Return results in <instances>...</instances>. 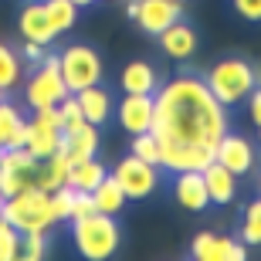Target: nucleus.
<instances>
[{
  "instance_id": "23",
  "label": "nucleus",
  "mask_w": 261,
  "mask_h": 261,
  "mask_svg": "<svg viewBox=\"0 0 261 261\" xmlns=\"http://www.w3.org/2000/svg\"><path fill=\"white\" fill-rule=\"evenodd\" d=\"M71 95L78 98V106H82V112H85V119L92 126H102V122L112 116V95L102 88V82L82 88V92H71Z\"/></svg>"
},
{
  "instance_id": "11",
  "label": "nucleus",
  "mask_w": 261,
  "mask_h": 261,
  "mask_svg": "<svg viewBox=\"0 0 261 261\" xmlns=\"http://www.w3.org/2000/svg\"><path fill=\"white\" fill-rule=\"evenodd\" d=\"M34 173H38V160L24 146L20 149H0V194L4 197H14L34 187Z\"/></svg>"
},
{
  "instance_id": "15",
  "label": "nucleus",
  "mask_w": 261,
  "mask_h": 261,
  "mask_svg": "<svg viewBox=\"0 0 261 261\" xmlns=\"http://www.w3.org/2000/svg\"><path fill=\"white\" fill-rule=\"evenodd\" d=\"M17 31L24 34V41H38V44H51V41L58 38V31H55V24H51V17H48V10H44L41 0H31V4L20 7Z\"/></svg>"
},
{
  "instance_id": "28",
  "label": "nucleus",
  "mask_w": 261,
  "mask_h": 261,
  "mask_svg": "<svg viewBox=\"0 0 261 261\" xmlns=\"http://www.w3.org/2000/svg\"><path fill=\"white\" fill-rule=\"evenodd\" d=\"M241 241L248 244V248H261V200H251L248 207H244Z\"/></svg>"
},
{
  "instance_id": "40",
  "label": "nucleus",
  "mask_w": 261,
  "mask_h": 261,
  "mask_svg": "<svg viewBox=\"0 0 261 261\" xmlns=\"http://www.w3.org/2000/svg\"><path fill=\"white\" fill-rule=\"evenodd\" d=\"M258 85H261V71H258Z\"/></svg>"
},
{
  "instance_id": "18",
  "label": "nucleus",
  "mask_w": 261,
  "mask_h": 261,
  "mask_svg": "<svg viewBox=\"0 0 261 261\" xmlns=\"http://www.w3.org/2000/svg\"><path fill=\"white\" fill-rule=\"evenodd\" d=\"M98 143H102L98 126H92V122H82L78 129H68V133H61L58 153H65L68 160L75 163V160H88V156H95V153H98Z\"/></svg>"
},
{
  "instance_id": "42",
  "label": "nucleus",
  "mask_w": 261,
  "mask_h": 261,
  "mask_svg": "<svg viewBox=\"0 0 261 261\" xmlns=\"http://www.w3.org/2000/svg\"><path fill=\"white\" fill-rule=\"evenodd\" d=\"M0 98H4V92H0Z\"/></svg>"
},
{
  "instance_id": "32",
  "label": "nucleus",
  "mask_w": 261,
  "mask_h": 261,
  "mask_svg": "<svg viewBox=\"0 0 261 261\" xmlns=\"http://www.w3.org/2000/svg\"><path fill=\"white\" fill-rule=\"evenodd\" d=\"M58 119H61V133H68V129H78L82 122H88L75 95H65V98L58 102Z\"/></svg>"
},
{
  "instance_id": "36",
  "label": "nucleus",
  "mask_w": 261,
  "mask_h": 261,
  "mask_svg": "<svg viewBox=\"0 0 261 261\" xmlns=\"http://www.w3.org/2000/svg\"><path fill=\"white\" fill-rule=\"evenodd\" d=\"M20 58L31 61V65H41V61L48 58V44H38V41H24V48H20Z\"/></svg>"
},
{
  "instance_id": "37",
  "label": "nucleus",
  "mask_w": 261,
  "mask_h": 261,
  "mask_svg": "<svg viewBox=\"0 0 261 261\" xmlns=\"http://www.w3.org/2000/svg\"><path fill=\"white\" fill-rule=\"evenodd\" d=\"M244 102H248V112H251V122H254V126L261 129V85H254V88H251V95L244 98Z\"/></svg>"
},
{
  "instance_id": "7",
  "label": "nucleus",
  "mask_w": 261,
  "mask_h": 261,
  "mask_svg": "<svg viewBox=\"0 0 261 261\" xmlns=\"http://www.w3.org/2000/svg\"><path fill=\"white\" fill-rule=\"evenodd\" d=\"M112 176L119 180V187H122V194L129 200H146V197H153L160 190V166L146 163V160H139L133 153L119 160Z\"/></svg>"
},
{
  "instance_id": "34",
  "label": "nucleus",
  "mask_w": 261,
  "mask_h": 261,
  "mask_svg": "<svg viewBox=\"0 0 261 261\" xmlns=\"http://www.w3.org/2000/svg\"><path fill=\"white\" fill-rule=\"evenodd\" d=\"M88 214H95V203H92V194H82L75 190V200H71V221H82Z\"/></svg>"
},
{
  "instance_id": "21",
  "label": "nucleus",
  "mask_w": 261,
  "mask_h": 261,
  "mask_svg": "<svg viewBox=\"0 0 261 261\" xmlns=\"http://www.w3.org/2000/svg\"><path fill=\"white\" fill-rule=\"evenodd\" d=\"M106 176H109V170H106V163H102L98 156L75 160L71 170H68V187H71V190H82V194H92Z\"/></svg>"
},
{
  "instance_id": "19",
  "label": "nucleus",
  "mask_w": 261,
  "mask_h": 261,
  "mask_svg": "<svg viewBox=\"0 0 261 261\" xmlns=\"http://www.w3.org/2000/svg\"><path fill=\"white\" fill-rule=\"evenodd\" d=\"M119 85H122L126 95H156L160 75H156V68L149 61H129L122 68V75H119Z\"/></svg>"
},
{
  "instance_id": "8",
  "label": "nucleus",
  "mask_w": 261,
  "mask_h": 261,
  "mask_svg": "<svg viewBox=\"0 0 261 261\" xmlns=\"http://www.w3.org/2000/svg\"><path fill=\"white\" fill-rule=\"evenodd\" d=\"M126 14L143 34L160 38L173 20L184 17V4H180V0H129Z\"/></svg>"
},
{
  "instance_id": "43",
  "label": "nucleus",
  "mask_w": 261,
  "mask_h": 261,
  "mask_svg": "<svg viewBox=\"0 0 261 261\" xmlns=\"http://www.w3.org/2000/svg\"><path fill=\"white\" fill-rule=\"evenodd\" d=\"M258 136H261V129H258Z\"/></svg>"
},
{
  "instance_id": "39",
  "label": "nucleus",
  "mask_w": 261,
  "mask_h": 261,
  "mask_svg": "<svg viewBox=\"0 0 261 261\" xmlns=\"http://www.w3.org/2000/svg\"><path fill=\"white\" fill-rule=\"evenodd\" d=\"M4 203H7V197L0 194V217H4Z\"/></svg>"
},
{
  "instance_id": "35",
  "label": "nucleus",
  "mask_w": 261,
  "mask_h": 261,
  "mask_svg": "<svg viewBox=\"0 0 261 261\" xmlns=\"http://www.w3.org/2000/svg\"><path fill=\"white\" fill-rule=\"evenodd\" d=\"M234 10H238V17L251 20V24H258L261 20V0H231Z\"/></svg>"
},
{
  "instance_id": "1",
  "label": "nucleus",
  "mask_w": 261,
  "mask_h": 261,
  "mask_svg": "<svg viewBox=\"0 0 261 261\" xmlns=\"http://www.w3.org/2000/svg\"><path fill=\"white\" fill-rule=\"evenodd\" d=\"M156 119L153 133L160 139H184L197 146H217L231 122H227V106H221L207 82L197 75H180L173 82L156 88Z\"/></svg>"
},
{
  "instance_id": "12",
  "label": "nucleus",
  "mask_w": 261,
  "mask_h": 261,
  "mask_svg": "<svg viewBox=\"0 0 261 261\" xmlns=\"http://www.w3.org/2000/svg\"><path fill=\"white\" fill-rule=\"evenodd\" d=\"M254 160H258V153H254L251 139H244L241 133H231V129H227V133L217 139V146H214V163L227 166L234 176L251 173Z\"/></svg>"
},
{
  "instance_id": "38",
  "label": "nucleus",
  "mask_w": 261,
  "mask_h": 261,
  "mask_svg": "<svg viewBox=\"0 0 261 261\" xmlns=\"http://www.w3.org/2000/svg\"><path fill=\"white\" fill-rule=\"evenodd\" d=\"M71 4H78V7H92L95 0H71Z\"/></svg>"
},
{
  "instance_id": "17",
  "label": "nucleus",
  "mask_w": 261,
  "mask_h": 261,
  "mask_svg": "<svg viewBox=\"0 0 261 261\" xmlns=\"http://www.w3.org/2000/svg\"><path fill=\"white\" fill-rule=\"evenodd\" d=\"M173 194L176 203L190 214H200L211 207V194H207V184H203V173L197 170H187V173H176V184H173Z\"/></svg>"
},
{
  "instance_id": "6",
  "label": "nucleus",
  "mask_w": 261,
  "mask_h": 261,
  "mask_svg": "<svg viewBox=\"0 0 261 261\" xmlns=\"http://www.w3.org/2000/svg\"><path fill=\"white\" fill-rule=\"evenodd\" d=\"M61 65V78H65L68 92H82L88 85H98L102 82V58L92 44H68L65 51L58 55Z\"/></svg>"
},
{
  "instance_id": "24",
  "label": "nucleus",
  "mask_w": 261,
  "mask_h": 261,
  "mask_svg": "<svg viewBox=\"0 0 261 261\" xmlns=\"http://www.w3.org/2000/svg\"><path fill=\"white\" fill-rule=\"evenodd\" d=\"M68 170H71V160L65 153H55L48 160H38V173H34V187L41 190H58V187L68 184Z\"/></svg>"
},
{
  "instance_id": "9",
  "label": "nucleus",
  "mask_w": 261,
  "mask_h": 261,
  "mask_svg": "<svg viewBox=\"0 0 261 261\" xmlns=\"http://www.w3.org/2000/svg\"><path fill=\"white\" fill-rule=\"evenodd\" d=\"M61 146V119H58V106L55 109H38L34 119L28 122V136H24V149L34 160H48L58 153Z\"/></svg>"
},
{
  "instance_id": "27",
  "label": "nucleus",
  "mask_w": 261,
  "mask_h": 261,
  "mask_svg": "<svg viewBox=\"0 0 261 261\" xmlns=\"http://www.w3.org/2000/svg\"><path fill=\"white\" fill-rule=\"evenodd\" d=\"M41 4H44L58 34H65V31H71L78 24V4H71V0H41Z\"/></svg>"
},
{
  "instance_id": "22",
  "label": "nucleus",
  "mask_w": 261,
  "mask_h": 261,
  "mask_svg": "<svg viewBox=\"0 0 261 261\" xmlns=\"http://www.w3.org/2000/svg\"><path fill=\"white\" fill-rule=\"evenodd\" d=\"M203 184H207V194H211V203H234L238 197V176L221 163H211L203 170Z\"/></svg>"
},
{
  "instance_id": "33",
  "label": "nucleus",
  "mask_w": 261,
  "mask_h": 261,
  "mask_svg": "<svg viewBox=\"0 0 261 261\" xmlns=\"http://www.w3.org/2000/svg\"><path fill=\"white\" fill-rule=\"evenodd\" d=\"M71 200H75V190L71 187H58V190H51V211H55V221H71Z\"/></svg>"
},
{
  "instance_id": "3",
  "label": "nucleus",
  "mask_w": 261,
  "mask_h": 261,
  "mask_svg": "<svg viewBox=\"0 0 261 261\" xmlns=\"http://www.w3.org/2000/svg\"><path fill=\"white\" fill-rule=\"evenodd\" d=\"M207 88L214 92V98L221 102V106H241L244 98L251 95V88L258 85V71L244 58H224L207 71Z\"/></svg>"
},
{
  "instance_id": "41",
  "label": "nucleus",
  "mask_w": 261,
  "mask_h": 261,
  "mask_svg": "<svg viewBox=\"0 0 261 261\" xmlns=\"http://www.w3.org/2000/svg\"><path fill=\"white\" fill-rule=\"evenodd\" d=\"M180 4H187V0H180Z\"/></svg>"
},
{
  "instance_id": "16",
  "label": "nucleus",
  "mask_w": 261,
  "mask_h": 261,
  "mask_svg": "<svg viewBox=\"0 0 261 261\" xmlns=\"http://www.w3.org/2000/svg\"><path fill=\"white\" fill-rule=\"evenodd\" d=\"M197 44H200V38H197V31L190 28L184 17L173 20V24L160 34V48H163L173 61H190L197 55Z\"/></svg>"
},
{
  "instance_id": "13",
  "label": "nucleus",
  "mask_w": 261,
  "mask_h": 261,
  "mask_svg": "<svg viewBox=\"0 0 261 261\" xmlns=\"http://www.w3.org/2000/svg\"><path fill=\"white\" fill-rule=\"evenodd\" d=\"M190 254L197 261H244L248 258V244L241 238H224V234L203 231L190 241Z\"/></svg>"
},
{
  "instance_id": "29",
  "label": "nucleus",
  "mask_w": 261,
  "mask_h": 261,
  "mask_svg": "<svg viewBox=\"0 0 261 261\" xmlns=\"http://www.w3.org/2000/svg\"><path fill=\"white\" fill-rule=\"evenodd\" d=\"M129 153L139 156V160H146V163H156L160 166V139H156V133L149 129V133H139L129 139Z\"/></svg>"
},
{
  "instance_id": "2",
  "label": "nucleus",
  "mask_w": 261,
  "mask_h": 261,
  "mask_svg": "<svg viewBox=\"0 0 261 261\" xmlns=\"http://www.w3.org/2000/svg\"><path fill=\"white\" fill-rule=\"evenodd\" d=\"M71 244L78 248V254L88 261H106L119 251L122 234H119L116 217L109 214H88L82 221H71Z\"/></svg>"
},
{
  "instance_id": "5",
  "label": "nucleus",
  "mask_w": 261,
  "mask_h": 261,
  "mask_svg": "<svg viewBox=\"0 0 261 261\" xmlns=\"http://www.w3.org/2000/svg\"><path fill=\"white\" fill-rule=\"evenodd\" d=\"M65 95H71V92L61 78L58 55H48L41 65H34V71L24 82V102H28V109L38 112V109H55Z\"/></svg>"
},
{
  "instance_id": "26",
  "label": "nucleus",
  "mask_w": 261,
  "mask_h": 261,
  "mask_svg": "<svg viewBox=\"0 0 261 261\" xmlns=\"http://www.w3.org/2000/svg\"><path fill=\"white\" fill-rule=\"evenodd\" d=\"M24 82V58L10 44H0V92L7 95Z\"/></svg>"
},
{
  "instance_id": "4",
  "label": "nucleus",
  "mask_w": 261,
  "mask_h": 261,
  "mask_svg": "<svg viewBox=\"0 0 261 261\" xmlns=\"http://www.w3.org/2000/svg\"><path fill=\"white\" fill-rule=\"evenodd\" d=\"M4 221L14 224L20 234L51 231L58 224L55 221V211H51V194L41 190V187H28V190L7 197V203H4Z\"/></svg>"
},
{
  "instance_id": "31",
  "label": "nucleus",
  "mask_w": 261,
  "mask_h": 261,
  "mask_svg": "<svg viewBox=\"0 0 261 261\" xmlns=\"http://www.w3.org/2000/svg\"><path fill=\"white\" fill-rule=\"evenodd\" d=\"M17 258H20V231L0 217V261H17Z\"/></svg>"
},
{
  "instance_id": "20",
  "label": "nucleus",
  "mask_w": 261,
  "mask_h": 261,
  "mask_svg": "<svg viewBox=\"0 0 261 261\" xmlns=\"http://www.w3.org/2000/svg\"><path fill=\"white\" fill-rule=\"evenodd\" d=\"M24 136H28V119L20 106L0 98V149H20Z\"/></svg>"
},
{
  "instance_id": "14",
  "label": "nucleus",
  "mask_w": 261,
  "mask_h": 261,
  "mask_svg": "<svg viewBox=\"0 0 261 261\" xmlns=\"http://www.w3.org/2000/svg\"><path fill=\"white\" fill-rule=\"evenodd\" d=\"M116 116H119V126L126 129L129 136L149 133L153 129V119H156V98L153 95H126L119 102Z\"/></svg>"
},
{
  "instance_id": "10",
  "label": "nucleus",
  "mask_w": 261,
  "mask_h": 261,
  "mask_svg": "<svg viewBox=\"0 0 261 261\" xmlns=\"http://www.w3.org/2000/svg\"><path fill=\"white\" fill-rule=\"evenodd\" d=\"M156 139H160V136H156ZM211 163H214L211 146L184 143V139H160V166L173 170V173H187V170L203 173Z\"/></svg>"
},
{
  "instance_id": "30",
  "label": "nucleus",
  "mask_w": 261,
  "mask_h": 261,
  "mask_svg": "<svg viewBox=\"0 0 261 261\" xmlns=\"http://www.w3.org/2000/svg\"><path fill=\"white\" fill-rule=\"evenodd\" d=\"M44 254H48V231L20 234V258L24 261H41Z\"/></svg>"
},
{
  "instance_id": "25",
  "label": "nucleus",
  "mask_w": 261,
  "mask_h": 261,
  "mask_svg": "<svg viewBox=\"0 0 261 261\" xmlns=\"http://www.w3.org/2000/svg\"><path fill=\"white\" fill-rule=\"evenodd\" d=\"M129 197L122 194V187H119V180L112 173L102 180V184L92 190V203H95V211L98 214H109V217H119L122 214V207H126Z\"/></svg>"
}]
</instances>
